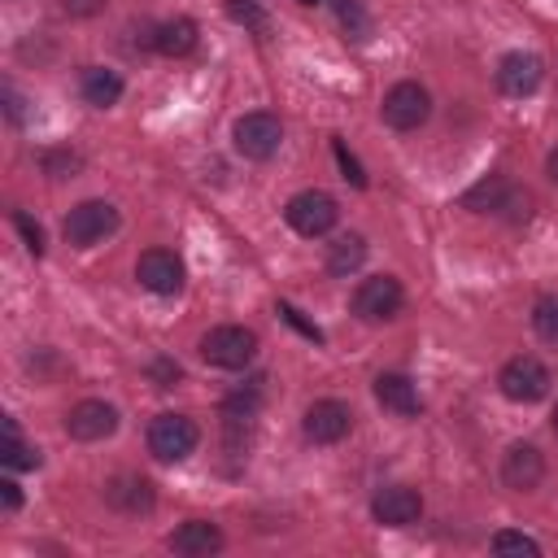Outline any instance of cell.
Masks as SVG:
<instances>
[{
  "mask_svg": "<svg viewBox=\"0 0 558 558\" xmlns=\"http://www.w3.org/2000/svg\"><path fill=\"white\" fill-rule=\"evenodd\" d=\"M201 357L218 371H244L257 357V336L240 323H222V327L201 336Z\"/></svg>",
  "mask_w": 558,
  "mask_h": 558,
  "instance_id": "7a4b0ae2",
  "label": "cell"
},
{
  "mask_svg": "<svg viewBox=\"0 0 558 558\" xmlns=\"http://www.w3.org/2000/svg\"><path fill=\"white\" fill-rule=\"evenodd\" d=\"M201 445V427L187 418V414H157L148 423V453L157 462H183L192 449Z\"/></svg>",
  "mask_w": 558,
  "mask_h": 558,
  "instance_id": "5b68a950",
  "label": "cell"
},
{
  "mask_svg": "<svg viewBox=\"0 0 558 558\" xmlns=\"http://www.w3.org/2000/svg\"><path fill=\"white\" fill-rule=\"evenodd\" d=\"M493 554H514V558H523V554H527V558H536V554H541V545H536L532 536H523V532H510V527H506V532H497V536H493Z\"/></svg>",
  "mask_w": 558,
  "mask_h": 558,
  "instance_id": "484cf974",
  "label": "cell"
},
{
  "mask_svg": "<svg viewBox=\"0 0 558 558\" xmlns=\"http://www.w3.org/2000/svg\"><path fill=\"white\" fill-rule=\"evenodd\" d=\"M153 375H157V379H161V384H157V388H174V384H179V375H183V371H179V362H153Z\"/></svg>",
  "mask_w": 558,
  "mask_h": 558,
  "instance_id": "836d02e7",
  "label": "cell"
},
{
  "mask_svg": "<svg viewBox=\"0 0 558 558\" xmlns=\"http://www.w3.org/2000/svg\"><path fill=\"white\" fill-rule=\"evenodd\" d=\"M336 17H340V26H344L353 39H366V35H371V17H366V9H362L357 0H336Z\"/></svg>",
  "mask_w": 558,
  "mask_h": 558,
  "instance_id": "d4e9b609",
  "label": "cell"
},
{
  "mask_svg": "<svg viewBox=\"0 0 558 558\" xmlns=\"http://www.w3.org/2000/svg\"><path fill=\"white\" fill-rule=\"evenodd\" d=\"M61 231H65V240L74 248H92V244H100L105 235L118 231V205H109V201H78L65 214Z\"/></svg>",
  "mask_w": 558,
  "mask_h": 558,
  "instance_id": "52a82bcc",
  "label": "cell"
},
{
  "mask_svg": "<svg viewBox=\"0 0 558 558\" xmlns=\"http://www.w3.org/2000/svg\"><path fill=\"white\" fill-rule=\"evenodd\" d=\"M0 506H4V514H13V510L22 506V488H17V484H13L9 475L0 480Z\"/></svg>",
  "mask_w": 558,
  "mask_h": 558,
  "instance_id": "1f68e13d",
  "label": "cell"
},
{
  "mask_svg": "<svg viewBox=\"0 0 558 558\" xmlns=\"http://www.w3.org/2000/svg\"><path fill=\"white\" fill-rule=\"evenodd\" d=\"M61 9H65L70 17H92V13L105 9V0H61Z\"/></svg>",
  "mask_w": 558,
  "mask_h": 558,
  "instance_id": "d6a6232c",
  "label": "cell"
},
{
  "mask_svg": "<svg viewBox=\"0 0 558 558\" xmlns=\"http://www.w3.org/2000/svg\"><path fill=\"white\" fill-rule=\"evenodd\" d=\"M44 170H48L52 179H74V170H78V153H70V148L44 153Z\"/></svg>",
  "mask_w": 558,
  "mask_h": 558,
  "instance_id": "4316f807",
  "label": "cell"
},
{
  "mask_svg": "<svg viewBox=\"0 0 558 558\" xmlns=\"http://www.w3.org/2000/svg\"><path fill=\"white\" fill-rule=\"evenodd\" d=\"M541 475H545V458H541V449H536V445L514 440V445L501 453V484H506V488L527 493V488H536V484H541Z\"/></svg>",
  "mask_w": 558,
  "mask_h": 558,
  "instance_id": "9a60e30c",
  "label": "cell"
},
{
  "mask_svg": "<svg viewBox=\"0 0 558 558\" xmlns=\"http://www.w3.org/2000/svg\"><path fill=\"white\" fill-rule=\"evenodd\" d=\"M231 144H235V153L248 157V161H270V157L279 153V144H283V122H279L275 113H266V109H253V113L235 118Z\"/></svg>",
  "mask_w": 558,
  "mask_h": 558,
  "instance_id": "3957f363",
  "label": "cell"
},
{
  "mask_svg": "<svg viewBox=\"0 0 558 558\" xmlns=\"http://www.w3.org/2000/svg\"><path fill=\"white\" fill-rule=\"evenodd\" d=\"M301 4H310V9H314V4H327V0H301Z\"/></svg>",
  "mask_w": 558,
  "mask_h": 558,
  "instance_id": "8d00e7d4",
  "label": "cell"
},
{
  "mask_svg": "<svg viewBox=\"0 0 558 558\" xmlns=\"http://www.w3.org/2000/svg\"><path fill=\"white\" fill-rule=\"evenodd\" d=\"M13 227L22 231V240H26V248H31L35 257H39V253H44V227H39V222H35L31 214H22V209H13Z\"/></svg>",
  "mask_w": 558,
  "mask_h": 558,
  "instance_id": "f1b7e54d",
  "label": "cell"
},
{
  "mask_svg": "<svg viewBox=\"0 0 558 558\" xmlns=\"http://www.w3.org/2000/svg\"><path fill=\"white\" fill-rule=\"evenodd\" d=\"M279 314H283V323H288V327H296V331H301V336H305L310 344H323V331H318V327H314V323H310V318H305V314H301L296 305L279 301Z\"/></svg>",
  "mask_w": 558,
  "mask_h": 558,
  "instance_id": "f546056e",
  "label": "cell"
},
{
  "mask_svg": "<svg viewBox=\"0 0 558 558\" xmlns=\"http://www.w3.org/2000/svg\"><path fill=\"white\" fill-rule=\"evenodd\" d=\"M362 262H366V240H362V235H340V240L327 248V270H331L336 279H349Z\"/></svg>",
  "mask_w": 558,
  "mask_h": 558,
  "instance_id": "44dd1931",
  "label": "cell"
},
{
  "mask_svg": "<svg viewBox=\"0 0 558 558\" xmlns=\"http://www.w3.org/2000/svg\"><path fill=\"white\" fill-rule=\"evenodd\" d=\"M401 301H405V292H401V283L392 275H371L353 292V314L362 323H388V318H397Z\"/></svg>",
  "mask_w": 558,
  "mask_h": 558,
  "instance_id": "30bf717a",
  "label": "cell"
},
{
  "mask_svg": "<svg viewBox=\"0 0 558 558\" xmlns=\"http://www.w3.org/2000/svg\"><path fill=\"white\" fill-rule=\"evenodd\" d=\"M153 48L161 57H187L196 48V22L192 17H170L153 31Z\"/></svg>",
  "mask_w": 558,
  "mask_h": 558,
  "instance_id": "ffe728a7",
  "label": "cell"
},
{
  "mask_svg": "<svg viewBox=\"0 0 558 558\" xmlns=\"http://www.w3.org/2000/svg\"><path fill=\"white\" fill-rule=\"evenodd\" d=\"M541 78H545V61L536 57V52H506L501 61H497V87L506 92V96H514V100H523V96H532L536 87H541Z\"/></svg>",
  "mask_w": 558,
  "mask_h": 558,
  "instance_id": "4fadbf2b",
  "label": "cell"
},
{
  "mask_svg": "<svg viewBox=\"0 0 558 558\" xmlns=\"http://www.w3.org/2000/svg\"><path fill=\"white\" fill-rule=\"evenodd\" d=\"M379 113H384V122H388L392 131H418V126L427 122V113H432V96H427L423 83L405 78V83H392V87L384 92Z\"/></svg>",
  "mask_w": 558,
  "mask_h": 558,
  "instance_id": "ba28073f",
  "label": "cell"
},
{
  "mask_svg": "<svg viewBox=\"0 0 558 558\" xmlns=\"http://www.w3.org/2000/svg\"><path fill=\"white\" fill-rule=\"evenodd\" d=\"M371 514L384 527H410V523L423 519V497L410 484H388V488H379L371 497Z\"/></svg>",
  "mask_w": 558,
  "mask_h": 558,
  "instance_id": "7c38bea8",
  "label": "cell"
},
{
  "mask_svg": "<svg viewBox=\"0 0 558 558\" xmlns=\"http://www.w3.org/2000/svg\"><path fill=\"white\" fill-rule=\"evenodd\" d=\"M375 401H379L384 410H392L397 418H414V414L423 410L414 379L401 375V371H384V375H375Z\"/></svg>",
  "mask_w": 558,
  "mask_h": 558,
  "instance_id": "2e32d148",
  "label": "cell"
},
{
  "mask_svg": "<svg viewBox=\"0 0 558 558\" xmlns=\"http://www.w3.org/2000/svg\"><path fill=\"white\" fill-rule=\"evenodd\" d=\"M257 410H262V379H248V384H240L235 392H227L222 397V418H257Z\"/></svg>",
  "mask_w": 558,
  "mask_h": 558,
  "instance_id": "7402d4cb",
  "label": "cell"
},
{
  "mask_svg": "<svg viewBox=\"0 0 558 558\" xmlns=\"http://www.w3.org/2000/svg\"><path fill=\"white\" fill-rule=\"evenodd\" d=\"M78 96L92 105V109H113L122 100V74L109 70V65H83L78 74Z\"/></svg>",
  "mask_w": 558,
  "mask_h": 558,
  "instance_id": "d6986e66",
  "label": "cell"
},
{
  "mask_svg": "<svg viewBox=\"0 0 558 558\" xmlns=\"http://www.w3.org/2000/svg\"><path fill=\"white\" fill-rule=\"evenodd\" d=\"M532 327H536L541 340L558 344V292H549V296H541V301L532 305Z\"/></svg>",
  "mask_w": 558,
  "mask_h": 558,
  "instance_id": "cb8c5ba5",
  "label": "cell"
},
{
  "mask_svg": "<svg viewBox=\"0 0 558 558\" xmlns=\"http://www.w3.org/2000/svg\"><path fill=\"white\" fill-rule=\"evenodd\" d=\"M331 153H336V161H340V170H344V179H349L353 187H366V174H362V161H357V157H353V153L344 148V140H340V135L331 140Z\"/></svg>",
  "mask_w": 558,
  "mask_h": 558,
  "instance_id": "83f0119b",
  "label": "cell"
},
{
  "mask_svg": "<svg viewBox=\"0 0 558 558\" xmlns=\"http://www.w3.org/2000/svg\"><path fill=\"white\" fill-rule=\"evenodd\" d=\"M105 501L118 510V514H148L157 506V493L144 475H118L105 484Z\"/></svg>",
  "mask_w": 558,
  "mask_h": 558,
  "instance_id": "e0dca14e",
  "label": "cell"
},
{
  "mask_svg": "<svg viewBox=\"0 0 558 558\" xmlns=\"http://www.w3.org/2000/svg\"><path fill=\"white\" fill-rule=\"evenodd\" d=\"M462 205H466V209H475V214L510 218V222H523V218L532 214V196H527V192H519L506 174H488V179H480V183L462 196Z\"/></svg>",
  "mask_w": 558,
  "mask_h": 558,
  "instance_id": "6da1fadb",
  "label": "cell"
},
{
  "mask_svg": "<svg viewBox=\"0 0 558 558\" xmlns=\"http://www.w3.org/2000/svg\"><path fill=\"white\" fill-rule=\"evenodd\" d=\"M549 423H554V432H558V405H554V414H549Z\"/></svg>",
  "mask_w": 558,
  "mask_h": 558,
  "instance_id": "d590c367",
  "label": "cell"
},
{
  "mask_svg": "<svg viewBox=\"0 0 558 558\" xmlns=\"http://www.w3.org/2000/svg\"><path fill=\"white\" fill-rule=\"evenodd\" d=\"M336 218H340L336 201H331L327 192H318V187H305V192L288 196V205H283V222H288L296 235H305V240L327 235V231L336 227Z\"/></svg>",
  "mask_w": 558,
  "mask_h": 558,
  "instance_id": "277c9868",
  "label": "cell"
},
{
  "mask_svg": "<svg viewBox=\"0 0 558 558\" xmlns=\"http://www.w3.org/2000/svg\"><path fill=\"white\" fill-rule=\"evenodd\" d=\"M545 174H549V179H554V183H558V148H554V153H549V157H545Z\"/></svg>",
  "mask_w": 558,
  "mask_h": 558,
  "instance_id": "e575fe53",
  "label": "cell"
},
{
  "mask_svg": "<svg viewBox=\"0 0 558 558\" xmlns=\"http://www.w3.org/2000/svg\"><path fill=\"white\" fill-rule=\"evenodd\" d=\"M227 13H231V22H240V26H262L257 0H227Z\"/></svg>",
  "mask_w": 558,
  "mask_h": 558,
  "instance_id": "4dcf8cb0",
  "label": "cell"
},
{
  "mask_svg": "<svg viewBox=\"0 0 558 558\" xmlns=\"http://www.w3.org/2000/svg\"><path fill=\"white\" fill-rule=\"evenodd\" d=\"M349 427H353V410H349L344 401H336V397L314 401V405L305 410V418H301V432H305V440H314V445H336V440L349 436Z\"/></svg>",
  "mask_w": 558,
  "mask_h": 558,
  "instance_id": "8fae6325",
  "label": "cell"
},
{
  "mask_svg": "<svg viewBox=\"0 0 558 558\" xmlns=\"http://www.w3.org/2000/svg\"><path fill=\"white\" fill-rule=\"evenodd\" d=\"M549 384H554L549 366H545L541 357H532V353H519V357H510V362L501 366V375H497V388H501V397H510V401H519V405H532V401H541V397L549 392Z\"/></svg>",
  "mask_w": 558,
  "mask_h": 558,
  "instance_id": "8992f818",
  "label": "cell"
},
{
  "mask_svg": "<svg viewBox=\"0 0 558 558\" xmlns=\"http://www.w3.org/2000/svg\"><path fill=\"white\" fill-rule=\"evenodd\" d=\"M135 279H140V288L153 292V296H174V292L183 288L187 270H183V257H179L174 248H148V253H140V262H135Z\"/></svg>",
  "mask_w": 558,
  "mask_h": 558,
  "instance_id": "9c48e42d",
  "label": "cell"
},
{
  "mask_svg": "<svg viewBox=\"0 0 558 558\" xmlns=\"http://www.w3.org/2000/svg\"><path fill=\"white\" fill-rule=\"evenodd\" d=\"M0 462H4L9 471H35V466L44 462V453H39L35 445H26V440H22V432H4V449H0Z\"/></svg>",
  "mask_w": 558,
  "mask_h": 558,
  "instance_id": "603a6c76",
  "label": "cell"
},
{
  "mask_svg": "<svg viewBox=\"0 0 558 558\" xmlns=\"http://www.w3.org/2000/svg\"><path fill=\"white\" fill-rule=\"evenodd\" d=\"M113 427H118V410H113L109 401H96V397L70 405V414H65V436H74V440H83V445L113 436Z\"/></svg>",
  "mask_w": 558,
  "mask_h": 558,
  "instance_id": "5bb4252c",
  "label": "cell"
},
{
  "mask_svg": "<svg viewBox=\"0 0 558 558\" xmlns=\"http://www.w3.org/2000/svg\"><path fill=\"white\" fill-rule=\"evenodd\" d=\"M170 549L183 554V558H209V554L222 549V532L209 519H187L170 532Z\"/></svg>",
  "mask_w": 558,
  "mask_h": 558,
  "instance_id": "ac0fdd59",
  "label": "cell"
}]
</instances>
